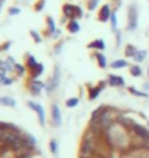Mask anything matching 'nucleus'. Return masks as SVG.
<instances>
[{
  "label": "nucleus",
  "instance_id": "f257e3e1",
  "mask_svg": "<svg viewBox=\"0 0 149 158\" xmlns=\"http://www.w3.org/2000/svg\"><path fill=\"white\" fill-rule=\"evenodd\" d=\"M138 23H139V13H138V6L135 3L127 7V31L133 32L138 28Z\"/></svg>",
  "mask_w": 149,
  "mask_h": 158
},
{
  "label": "nucleus",
  "instance_id": "f03ea898",
  "mask_svg": "<svg viewBox=\"0 0 149 158\" xmlns=\"http://www.w3.org/2000/svg\"><path fill=\"white\" fill-rule=\"evenodd\" d=\"M59 83H61V68H59V65H55L52 77H51V78L48 80V83H46V87H45L46 93H49V94H51V93H54V91L58 89Z\"/></svg>",
  "mask_w": 149,
  "mask_h": 158
},
{
  "label": "nucleus",
  "instance_id": "7ed1b4c3",
  "mask_svg": "<svg viewBox=\"0 0 149 158\" xmlns=\"http://www.w3.org/2000/svg\"><path fill=\"white\" fill-rule=\"evenodd\" d=\"M28 106L32 110H34L35 113H36V116H38V120H39V125H41V126H45V125H46V116H45L43 106L39 105V103H35V102H32V100L28 102Z\"/></svg>",
  "mask_w": 149,
  "mask_h": 158
},
{
  "label": "nucleus",
  "instance_id": "20e7f679",
  "mask_svg": "<svg viewBox=\"0 0 149 158\" xmlns=\"http://www.w3.org/2000/svg\"><path fill=\"white\" fill-rule=\"evenodd\" d=\"M45 87H46V84L42 83L39 78H32V80L29 81L28 89L32 96H39V94L42 93V90H45Z\"/></svg>",
  "mask_w": 149,
  "mask_h": 158
},
{
  "label": "nucleus",
  "instance_id": "39448f33",
  "mask_svg": "<svg viewBox=\"0 0 149 158\" xmlns=\"http://www.w3.org/2000/svg\"><path fill=\"white\" fill-rule=\"evenodd\" d=\"M130 134L133 136H138V138H142L143 141H149V129L146 126L140 123H136L132 129H130Z\"/></svg>",
  "mask_w": 149,
  "mask_h": 158
},
{
  "label": "nucleus",
  "instance_id": "423d86ee",
  "mask_svg": "<svg viewBox=\"0 0 149 158\" xmlns=\"http://www.w3.org/2000/svg\"><path fill=\"white\" fill-rule=\"evenodd\" d=\"M51 120H52V125L55 128H59L61 123H62V115H61V110L58 107V105L54 103L51 106Z\"/></svg>",
  "mask_w": 149,
  "mask_h": 158
},
{
  "label": "nucleus",
  "instance_id": "0eeeda50",
  "mask_svg": "<svg viewBox=\"0 0 149 158\" xmlns=\"http://www.w3.org/2000/svg\"><path fill=\"white\" fill-rule=\"evenodd\" d=\"M113 13V10H111L110 5H103L100 7V12H99V20L103 22V23H107V22H110V16Z\"/></svg>",
  "mask_w": 149,
  "mask_h": 158
},
{
  "label": "nucleus",
  "instance_id": "6e6552de",
  "mask_svg": "<svg viewBox=\"0 0 149 158\" xmlns=\"http://www.w3.org/2000/svg\"><path fill=\"white\" fill-rule=\"evenodd\" d=\"M107 84V81H100L97 86L94 87H88V99L90 100H94V99H97V97L100 96L101 90L104 89V86Z\"/></svg>",
  "mask_w": 149,
  "mask_h": 158
},
{
  "label": "nucleus",
  "instance_id": "1a4fd4ad",
  "mask_svg": "<svg viewBox=\"0 0 149 158\" xmlns=\"http://www.w3.org/2000/svg\"><path fill=\"white\" fill-rule=\"evenodd\" d=\"M107 84L111 87H125V78L122 76L109 74V76H107Z\"/></svg>",
  "mask_w": 149,
  "mask_h": 158
},
{
  "label": "nucleus",
  "instance_id": "9d476101",
  "mask_svg": "<svg viewBox=\"0 0 149 158\" xmlns=\"http://www.w3.org/2000/svg\"><path fill=\"white\" fill-rule=\"evenodd\" d=\"M106 109H107V106L101 105V106H99L96 110H93L91 119H90V122H91V123H97V122H99V119L101 118V115L104 113V110H106Z\"/></svg>",
  "mask_w": 149,
  "mask_h": 158
},
{
  "label": "nucleus",
  "instance_id": "9b49d317",
  "mask_svg": "<svg viewBox=\"0 0 149 158\" xmlns=\"http://www.w3.org/2000/svg\"><path fill=\"white\" fill-rule=\"evenodd\" d=\"M25 58H26V68L32 73L35 68H36V65H38L39 62L36 61V58H35L34 55H30V54H26V57Z\"/></svg>",
  "mask_w": 149,
  "mask_h": 158
},
{
  "label": "nucleus",
  "instance_id": "f8f14e48",
  "mask_svg": "<svg viewBox=\"0 0 149 158\" xmlns=\"http://www.w3.org/2000/svg\"><path fill=\"white\" fill-rule=\"evenodd\" d=\"M88 48L90 49H96V51H104L106 49V44L103 39H96L93 42L88 44Z\"/></svg>",
  "mask_w": 149,
  "mask_h": 158
},
{
  "label": "nucleus",
  "instance_id": "ddd939ff",
  "mask_svg": "<svg viewBox=\"0 0 149 158\" xmlns=\"http://www.w3.org/2000/svg\"><path fill=\"white\" fill-rule=\"evenodd\" d=\"M62 15L65 16V18H68L70 20L74 19V5L65 3V5L62 6Z\"/></svg>",
  "mask_w": 149,
  "mask_h": 158
},
{
  "label": "nucleus",
  "instance_id": "4468645a",
  "mask_svg": "<svg viewBox=\"0 0 149 158\" xmlns=\"http://www.w3.org/2000/svg\"><path fill=\"white\" fill-rule=\"evenodd\" d=\"M46 26H48V32H46V35H48V36H54L55 32H57V26H55V22H54V19L51 18V16L46 18Z\"/></svg>",
  "mask_w": 149,
  "mask_h": 158
},
{
  "label": "nucleus",
  "instance_id": "2eb2a0df",
  "mask_svg": "<svg viewBox=\"0 0 149 158\" xmlns=\"http://www.w3.org/2000/svg\"><path fill=\"white\" fill-rule=\"evenodd\" d=\"M67 29H68L70 34H77L78 31H80V23H78V20L77 19H71L67 23Z\"/></svg>",
  "mask_w": 149,
  "mask_h": 158
},
{
  "label": "nucleus",
  "instance_id": "dca6fc26",
  "mask_svg": "<svg viewBox=\"0 0 149 158\" xmlns=\"http://www.w3.org/2000/svg\"><path fill=\"white\" fill-rule=\"evenodd\" d=\"M94 58H96L97 64L100 68H106L107 67V58L104 57V54L101 52H94Z\"/></svg>",
  "mask_w": 149,
  "mask_h": 158
},
{
  "label": "nucleus",
  "instance_id": "f3484780",
  "mask_svg": "<svg viewBox=\"0 0 149 158\" xmlns=\"http://www.w3.org/2000/svg\"><path fill=\"white\" fill-rule=\"evenodd\" d=\"M0 105L7 106V107H14V106H16V100L9 96H2L0 97Z\"/></svg>",
  "mask_w": 149,
  "mask_h": 158
},
{
  "label": "nucleus",
  "instance_id": "a211bd4d",
  "mask_svg": "<svg viewBox=\"0 0 149 158\" xmlns=\"http://www.w3.org/2000/svg\"><path fill=\"white\" fill-rule=\"evenodd\" d=\"M136 52H138V48H136L135 45H132V44H127L125 48V55L127 58H133L136 55Z\"/></svg>",
  "mask_w": 149,
  "mask_h": 158
},
{
  "label": "nucleus",
  "instance_id": "6ab92c4d",
  "mask_svg": "<svg viewBox=\"0 0 149 158\" xmlns=\"http://www.w3.org/2000/svg\"><path fill=\"white\" fill-rule=\"evenodd\" d=\"M43 71H45V67H43L42 62H39L38 65H36V68L30 73V77H32V78H39V77L43 74Z\"/></svg>",
  "mask_w": 149,
  "mask_h": 158
},
{
  "label": "nucleus",
  "instance_id": "aec40b11",
  "mask_svg": "<svg viewBox=\"0 0 149 158\" xmlns=\"http://www.w3.org/2000/svg\"><path fill=\"white\" fill-rule=\"evenodd\" d=\"M129 65L127 64V61L126 60H115V61L110 64V67L113 68V70H119V68H126Z\"/></svg>",
  "mask_w": 149,
  "mask_h": 158
},
{
  "label": "nucleus",
  "instance_id": "412c9836",
  "mask_svg": "<svg viewBox=\"0 0 149 158\" xmlns=\"http://www.w3.org/2000/svg\"><path fill=\"white\" fill-rule=\"evenodd\" d=\"M129 71H130V76H133V77H140L142 76V68H140L139 64H133V65H130Z\"/></svg>",
  "mask_w": 149,
  "mask_h": 158
},
{
  "label": "nucleus",
  "instance_id": "4be33fe9",
  "mask_svg": "<svg viewBox=\"0 0 149 158\" xmlns=\"http://www.w3.org/2000/svg\"><path fill=\"white\" fill-rule=\"evenodd\" d=\"M146 51L145 49H138V52H136V55L133 57V60H135L136 64H140V62L145 61V58H146Z\"/></svg>",
  "mask_w": 149,
  "mask_h": 158
},
{
  "label": "nucleus",
  "instance_id": "5701e85b",
  "mask_svg": "<svg viewBox=\"0 0 149 158\" xmlns=\"http://www.w3.org/2000/svg\"><path fill=\"white\" fill-rule=\"evenodd\" d=\"M23 136H25V139H26V142H28V147H29V148H34V149H35V145H36V139H35L34 135L29 134V132H26V134L23 132Z\"/></svg>",
  "mask_w": 149,
  "mask_h": 158
},
{
  "label": "nucleus",
  "instance_id": "b1692460",
  "mask_svg": "<svg viewBox=\"0 0 149 158\" xmlns=\"http://www.w3.org/2000/svg\"><path fill=\"white\" fill-rule=\"evenodd\" d=\"M49 151H51V152H52V155H55V157L58 155L59 145H58V141H57V139H51V141H49Z\"/></svg>",
  "mask_w": 149,
  "mask_h": 158
},
{
  "label": "nucleus",
  "instance_id": "393cba45",
  "mask_svg": "<svg viewBox=\"0 0 149 158\" xmlns=\"http://www.w3.org/2000/svg\"><path fill=\"white\" fill-rule=\"evenodd\" d=\"M127 91L132 93V94H135V96H138V97H149V94L146 91H140V90H138V89H135L133 86L127 87Z\"/></svg>",
  "mask_w": 149,
  "mask_h": 158
},
{
  "label": "nucleus",
  "instance_id": "a878e982",
  "mask_svg": "<svg viewBox=\"0 0 149 158\" xmlns=\"http://www.w3.org/2000/svg\"><path fill=\"white\" fill-rule=\"evenodd\" d=\"M110 25H111V31L113 32H117V16H116V10H113V13L110 16Z\"/></svg>",
  "mask_w": 149,
  "mask_h": 158
},
{
  "label": "nucleus",
  "instance_id": "bb28decb",
  "mask_svg": "<svg viewBox=\"0 0 149 158\" xmlns=\"http://www.w3.org/2000/svg\"><path fill=\"white\" fill-rule=\"evenodd\" d=\"M78 103H80V99H78V97H70V99H67V102H65V106L71 109V107L78 106Z\"/></svg>",
  "mask_w": 149,
  "mask_h": 158
},
{
  "label": "nucleus",
  "instance_id": "cd10ccee",
  "mask_svg": "<svg viewBox=\"0 0 149 158\" xmlns=\"http://www.w3.org/2000/svg\"><path fill=\"white\" fill-rule=\"evenodd\" d=\"M13 83V78H10L7 76H2L0 77V84H3V86H10Z\"/></svg>",
  "mask_w": 149,
  "mask_h": 158
},
{
  "label": "nucleus",
  "instance_id": "c85d7f7f",
  "mask_svg": "<svg viewBox=\"0 0 149 158\" xmlns=\"http://www.w3.org/2000/svg\"><path fill=\"white\" fill-rule=\"evenodd\" d=\"M13 71L16 73L18 76H23V74H25V67L22 65V64H18V62H16V64H14V70H13Z\"/></svg>",
  "mask_w": 149,
  "mask_h": 158
},
{
  "label": "nucleus",
  "instance_id": "c756f323",
  "mask_svg": "<svg viewBox=\"0 0 149 158\" xmlns=\"http://www.w3.org/2000/svg\"><path fill=\"white\" fill-rule=\"evenodd\" d=\"M81 16H83L81 7H80V6H77V5H74V19H80Z\"/></svg>",
  "mask_w": 149,
  "mask_h": 158
},
{
  "label": "nucleus",
  "instance_id": "7c9ffc66",
  "mask_svg": "<svg viewBox=\"0 0 149 158\" xmlns=\"http://www.w3.org/2000/svg\"><path fill=\"white\" fill-rule=\"evenodd\" d=\"M99 6V0H88L87 2V9L88 10H94Z\"/></svg>",
  "mask_w": 149,
  "mask_h": 158
},
{
  "label": "nucleus",
  "instance_id": "2f4dec72",
  "mask_svg": "<svg viewBox=\"0 0 149 158\" xmlns=\"http://www.w3.org/2000/svg\"><path fill=\"white\" fill-rule=\"evenodd\" d=\"M30 36L34 38V41H35V42H36V44L42 42V38H41V35H39L38 32H36V31H34V29L30 31Z\"/></svg>",
  "mask_w": 149,
  "mask_h": 158
},
{
  "label": "nucleus",
  "instance_id": "473e14b6",
  "mask_svg": "<svg viewBox=\"0 0 149 158\" xmlns=\"http://www.w3.org/2000/svg\"><path fill=\"white\" fill-rule=\"evenodd\" d=\"M45 3H46V0H39L38 3L35 5V10L36 12H42L43 7H45Z\"/></svg>",
  "mask_w": 149,
  "mask_h": 158
},
{
  "label": "nucleus",
  "instance_id": "72a5a7b5",
  "mask_svg": "<svg viewBox=\"0 0 149 158\" xmlns=\"http://www.w3.org/2000/svg\"><path fill=\"white\" fill-rule=\"evenodd\" d=\"M20 13V9L19 7H16V6H12L9 9V15L10 16H14V15H19Z\"/></svg>",
  "mask_w": 149,
  "mask_h": 158
},
{
  "label": "nucleus",
  "instance_id": "f704fd0d",
  "mask_svg": "<svg viewBox=\"0 0 149 158\" xmlns=\"http://www.w3.org/2000/svg\"><path fill=\"white\" fill-rule=\"evenodd\" d=\"M120 44H122V34L119 32V31H117V32H116V45L119 47Z\"/></svg>",
  "mask_w": 149,
  "mask_h": 158
},
{
  "label": "nucleus",
  "instance_id": "c9c22d12",
  "mask_svg": "<svg viewBox=\"0 0 149 158\" xmlns=\"http://www.w3.org/2000/svg\"><path fill=\"white\" fill-rule=\"evenodd\" d=\"M61 49H62V42H58L57 45H55V54H59Z\"/></svg>",
  "mask_w": 149,
  "mask_h": 158
},
{
  "label": "nucleus",
  "instance_id": "e433bc0d",
  "mask_svg": "<svg viewBox=\"0 0 149 158\" xmlns=\"http://www.w3.org/2000/svg\"><path fill=\"white\" fill-rule=\"evenodd\" d=\"M143 90L146 91V93L149 91V84H148V83H145V84H143Z\"/></svg>",
  "mask_w": 149,
  "mask_h": 158
},
{
  "label": "nucleus",
  "instance_id": "4c0bfd02",
  "mask_svg": "<svg viewBox=\"0 0 149 158\" xmlns=\"http://www.w3.org/2000/svg\"><path fill=\"white\" fill-rule=\"evenodd\" d=\"M148 78H149V67H148Z\"/></svg>",
  "mask_w": 149,
  "mask_h": 158
},
{
  "label": "nucleus",
  "instance_id": "58836bf2",
  "mask_svg": "<svg viewBox=\"0 0 149 158\" xmlns=\"http://www.w3.org/2000/svg\"><path fill=\"white\" fill-rule=\"evenodd\" d=\"M115 2H117V3H120V0H115Z\"/></svg>",
  "mask_w": 149,
  "mask_h": 158
}]
</instances>
